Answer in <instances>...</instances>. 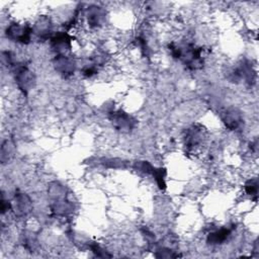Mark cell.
<instances>
[{
    "mask_svg": "<svg viewBox=\"0 0 259 259\" xmlns=\"http://www.w3.org/2000/svg\"><path fill=\"white\" fill-rule=\"evenodd\" d=\"M9 208H11V202L8 200H5L4 197H2L1 200V211L2 213H5V211H7Z\"/></svg>",
    "mask_w": 259,
    "mask_h": 259,
    "instance_id": "cell-18",
    "label": "cell"
},
{
    "mask_svg": "<svg viewBox=\"0 0 259 259\" xmlns=\"http://www.w3.org/2000/svg\"><path fill=\"white\" fill-rule=\"evenodd\" d=\"M90 249L92 250V252L96 255V256H98V257H110V255L109 254H107L98 244H92V245H90Z\"/></svg>",
    "mask_w": 259,
    "mask_h": 259,
    "instance_id": "cell-16",
    "label": "cell"
},
{
    "mask_svg": "<svg viewBox=\"0 0 259 259\" xmlns=\"http://www.w3.org/2000/svg\"><path fill=\"white\" fill-rule=\"evenodd\" d=\"M54 67L59 74L65 78H68L74 74L75 62L68 56L57 55L54 59Z\"/></svg>",
    "mask_w": 259,
    "mask_h": 259,
    "instance_id": "cell-7",
    "label": "cell"
},
{
    "mask_svg": "<svg viewBox=\"0 0 259 259\" xmlns=\"http://www.w3.org/2000/svg\"><path fill=\"white\" fill-rule=\"evenodd\" d=\"M14 144L11 141L6 140L3 142L1 146V162L6 163L8 160H10L14 155Z\"/></svg>",
    "mask_w": 259,
    "mask_h": 259,
    "instance_id": "cell-13",
    "label": "cell"
},
{
    "mask_svg": "<svg viewBox=\"0 0 259 259\" xmlns=\"http://www.w3.org/2000/svg\"><path fill=\"white\" fill-rule=\"evenodd\" d=\"M96 73H97V71H96V68L94 66H86V67L83 68V71H82V74L85 77H91Z\"/></svg>",
    "mask_w": 259,
    "mask_h": 259,
    "instance_id": "cell-17",
    "label": "cell"
},
{
    "mask_svg": "<svg viewBox=\"0 0 259 259\" xmlns=\"http://www.w3.org/2000/svg\"><path fill=\"white\" fill-rule=\"evenodd\" d=\"M232 234V229L230 228H222L220 230H217L212 233H209L207 238H206V242L209 245H219V244H223L224 242H226Z\"/></svg>",
    "mask_w": 259,
    "mask_h": 259,
    "instance_id": "cell-12",
    "label": "cell"
},
{
    "mask_svg": "<svg viewBox=\"0 0 259 259\" xmlns=\"http://www.w3.org/2000/svg\"><path fill=\"white\" fill-rule=\"evenodd\" d=\"M108 117L113 127L121 133H130L137 125V120L132 115L120 109L110 111L108 113Z\"/></svg>",
    "mask_w": 259,
    "mask_h": 259,
    "instance_id": "cell-4",
    "label": "cell"
},
{
    "mask_svg": "<svg viewBox=\"0 0 259 259\" xmlns=\"http://www.w3.org/2000/svg\"><path fill=\"white\" fill-rule=\"evenodd\" d=\"M6 36L16 42L20 44H28L30 41L31 33L33 32L32 28L27 24H19V23H11L6 28Z\"/></svg>",
    "mask_w": 259,
    "mask_h": 259,
    "instance_id": "cell-5",
    "label": "cell"
},
{
    "mask_svg": "<svg viewBox=\"0 0 259 259\" xmlns=\"http://www.w3.org/2000/svg\"><path fill=\"white\" fill-rule=\"evenodd\" d=\"M13 74L15 82L18 86V88L24 93L27 94V92L32 89L35 83V77L33 73L24 65L22 64H14L13 66Z\"/></svg>",
    "mask_w": 259,
    "mask_h": 259,
    "instance_id": "cell-3",
    "label": "cell"
},
{
    "mask_svg": "<svg viewBox=\"0 0 259 259\" xmlns=\"http://www.w3.org/2000/svg\"><path fill=\"white\" fill-rule=\"evenodd\" d=\"M151 174L154 176L159 188L160 189H165L166 188V183H165L166 170L164 168H155L154 167Z\"/></svg>",
    "mask_w": 259,
    "mask_h": 259,
    "instance_id": "cell-14",
    "label": "cell"
},
{
    "mask_svg": "<svg viewBox=\"0 0 259 259\" xmlns=\"http://www.w3.org/2000/svg\"><path fill=\"white\" fill-rule=\"evenodd\" d=\"M52 48L58 53V55H65L67 51H70L72 47V36L67 32H57L51 38Z\"/></svg>",
    "mask_w": 259,
    "mask_h": 259,
    "instance_id": "cell-9",
    "label": "cell"
},
{
    "mask_svg": "<svg viewBox=\"0 0 259 259\" xmlns=\"http://www.w3.org/2000/svg\"><path fill=\"white\" fill-rule=\"evenodd\" d=\"M180 58L185 67L189 70H198L203 66V48L195 47L192 44L180 47Z\"/></svg>",
    "mask_w": 259,
    "mask_h": 259,
    "instance_id": "cell-2",
    "label": "cell"
},
{
    "mask_svg": "<svg viewBox=\"0 0 259 259\" xmlns=\"http://www.w3.org/2000/svg\"><path fill=\"white\" fill-rule=\"evenodd\" d=\"M245 191L248 195L251 196H255V198L257 197V193H258V179L257 178H251L249 179L245 185H244Z\"/></svg>",
    "mask_w": 259,
    "mask_h": 259,
    "instance_id": "cell-15",
    "label": "cell"
},
{
    "mask_svg": "<svg viewBox=\"0 0 259 259\" xmlns=\"http://www.w3.org/2000/svg\"><path fill=\"white\" fill-rule=\"evenodd\" d=\"M87 19L88 24L92 27H96L101 25L105 20V11L96 5H92L88 7L87 10Z\"/></svg>",
    "mask_w": 259,
    "mask_h": 259,
    "instance_id": "cell-10",
    "label": "cell"
},
{
    "mask_svg": "<svg viewBox=\"0 0 259 259\" xmlns=\"http://www.w3.org/2000/svg\"><path fill=\"white\" fill-rule=\"evenodd\" d=\"M221 118L225 125L231 131L241 130L244 124V118L242 113L234 107L225 108L220 113Z\"/></svg>",
    "mask_w": 259,
    "mask_h": 259,
    "instance_id": "cell-6",
    "label": "cell"
},
{
    "mask_svg": "<svg viewBox=\"0 0 259 259\" xmlns=\"http://www.w3.org/2000/svg\"><path fill=\"white\" fill-rule=\"evenodd\" d=\"M11 208L14 210L16 215L24 217L30 212L32 208V203L30 198L26 194L15 193L11 201Z\"/></svg>",
    "mask_w": 259,
    "mask_h": 259,
    "instance_id": "cell-8",
    "label": "cell"
},
{
    "mask_svg": "<svg viewBox=\"0 0 259 259\" xmlns=\"http://www.w3.org/2000/svg\"><path fill=\"white\" fill-rule=\"evenodd\" d=\"M184 148L187 154H196L202 149L207 140V131L200 123H194L184 132Z\"/></svg>",
    "mask_w": 259,
    "mask_h": 259,
    "instance_id": "cell-1",
    "label": "cell"
},
{
    "mask_svg": "<svg viewBox=\"0 0 259 259\" xmlns=\"http://www.w3.org/2000/svg\"><path fill=\"white\" fill-rule=\"evenodd\" d=\"M32 30L35 32V34L39 38H41V39L48 38L51 34V31H52L51 19L47 16L39 17L38 20L35 22V25L32 28Z\"/></svg>",
    "mask_w": 259,
    "mask_h": 259,
    "instance_id": "cell-11",
    "label": "cell"
}]
</instances>
